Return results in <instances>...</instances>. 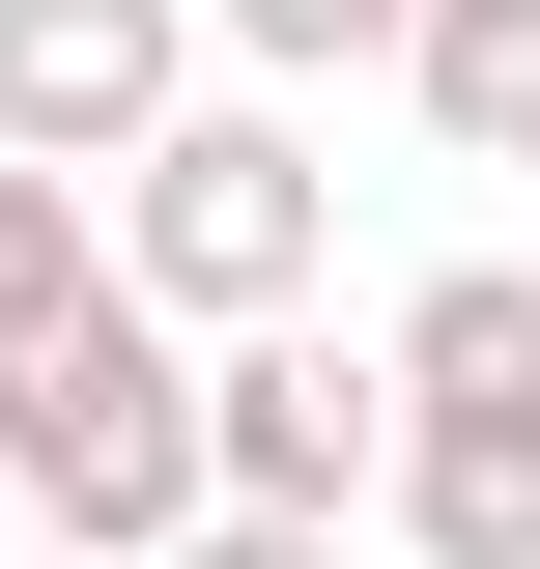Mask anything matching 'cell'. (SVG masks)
I'll return each instance as SVG.
<instances>
[{"label": "cell", "mask_w": 540, "mask_h": 569, "mask_svg": "<svg viewBox=\"0 0 540 569\" xmlns=\"http://www.w3.org/2000/svg\"><path fill=\"white\" fill-rule=\"evenodd\" d=\"M0 485H29V541H58V569H171V541L228 512V342L171 313V284L58 313V342L0 370Z\"/></svg>", "instance_id": "obj_1"}, {"label": "cell", "mask_w": 540, "mask_h": 569, "mask_svg": "<svg viewBox=\"0 0 540 569\" xmlns=\"http://www.w3.org/2000/svg\"><path fill=\"white\" fill-rule=\"evenodd\" d=\"M114 257L200 313V342H257V313H313V257H341V200H313V114L284 86H200V114L114 171Z\"/></svg>", "instance_id": "obj_2"}, {"label": "cell", "mask_w": 540, "mask_h": 569, "mask_svg": "<svg viewBox=\"0 0 540 569\" xmlns=\"http://www.w3.org/2000/svg\"><path fill=\"white\" fill-rule=\"evenodd\" d=\"M399 342H313V313H257L228 342V512H313V541H370L399 512Z\"/></svg>", "instance_id": "obj_3"}, {"label": "cell", "mask_w": 540, "mask_h": 569, "mask_svg": "<svg viewBox=\"0 0 540 569\" xmlns=\"http://www.w3.org/2000/svg\"><path fill=\"white\" fill-rule=\"evenodd\" d=\"M200 29L228 0H0V142L29 171H142V142L200 114Z\"/></svg>", "instance_id": "obj_4"}, {"label": "cell", "mask_w": 540, "mask_h": 569, "mask_svg": "<svg viewBox=\"0 0 540 569\" xmlns=\"http://www.w3.org/2000/svg\"><path fill=\"white\" fill-rule=\"evenodd\" d=\"M370 541H399V569H540V399H427Z\"/></svg>", "instance_id": "obj_5"}, {"label": "cell", "mask_w": 540, "mask_h": 569, "mask_svg": "<svg viewBox=\"0 0 540 569\" xmlns=\"http://www.w3.org/2000/svg\"><path fill=\"white\" fill-rule=\"evenodd\" d=\"M114 171H29V142H0V370H29V342H58V313H114Z\"/></svg>", "instance_id": "obj_6"}, {"label": "cell", "mask_w": 540, "mask_h": 569, "mask_svg": "<svg viewBox=\"0 0 540 569\" xmlns=\"http://www.w3.org/2000/svg\"><path fill=\"white\" fill-rule=\"evenodd\" d=\"M399 114L456 142V171H540V0H427V58H399Z\"/></svg>", "instance_id": "obj_7"}, {"label": "cell", "mask_w": 540, "mask_h": 569, "mask_svg": "<svg viewBox=\"0 0 540 569\" xmlns=\"http://www.w3.org/2000/svg\"><path fill=\"white\" fill-rule=\"evenodd\" d=\"M228 58H257V86H341V58H427V0H228Z\"/></svg>", "instance_id": "obj_8"}, {"label": "cell", "mask_w": 540, "mask_h": 569, "mask_svg": "<svg viewBox=\"0 0 540 569\" xmlns=\"http://www.w3.org/2000/svg\"><path fill=\"white\" fill-rule=\"evenodd\" d=\"M171 569H341V541H313V512H200Z\"/></svg>", "instance_id": "obj_9"}]
</instances>
